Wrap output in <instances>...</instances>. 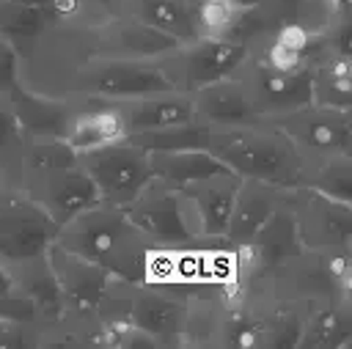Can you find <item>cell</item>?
I'll use <instances>...</instances> for the list:
<instances>
[{"label": "cell", "mask_w": 352, "mask_h": 349, "mask_svg": "<svg viewBox=\"0 0 352 349\" xmlns=\"http://www.w3.org/2000/svg\"><path fill=\"white\" fill-rule=\"evenodd\" d=\"M250 247L264 269H272V267L289 261L292 256H297L300 250H305L286 195H283L280 206L272 212V217L261 225V231L250 239Z\"/></svg>", "instance_id": "25"}, {"label": "cell", "mask_w": 352, "mask_h": 349, "mask_svg": "<svg viewBox=\"0 0 352 349\" xmlns=\"http://www.w3.org/2000/svg\"><path fill=\"white\" fill-rule=\"evenodd\" d=\"M19 184L47 212V217L58 228L63 223H69L74 214L99 203L94 181L80 168V162L66 165V168H55V170H44V173H30V176L19 179Z\"/></svg>", "instance_id": "12"}, {"label": "cell", "mask_w": 352, "mask_h": 349, "mask_svg": "<svg viewBox=\"0 0 352 349\" xmlns=\"http://www.w3.org/2000/svg\"><path fill=\"white\" fill-rule=\"evenodd\" d=\"M234 74L242 80V85L261 118L280 115L286 110H294V107H302L311 102L308 71L286 74V71H275L270 66H261V63L245 58Z\"/></svg>", "instance_id": "15"}, {"label": "cell", "mask_w": 352, "mask_h": 349, "mask_svg": "<svg viewBox=\"0 0 352 349\" xmlns=\"http://www.w3.org/2000/svg\"><path fill=\"white\" fill-rule=\"evenodd\" d=\"M192 115L201 124H206L209 129L261 121V115L256 113V107L236 74H228L217 82H209V85L192 91Z\"/></svg>", "instance_id": "16"}, {"label": "cell", "mask_w": 352, "mask_h": 349, "mask_svg": "<svg viewBox=\"0 0 352 349\" xmlns=\"http://www.w3.org/2000/svg\"><path fill=\"white\" fill-rule=\"evenodd\" d=\"M55 242L88 261H96L110 275L129 283H143V267L148 247L154 245L138 225H132L118 206L94 203L74 214L55 234Z\"/></svg>", "instance_id": "2"}, {"label": "cell", "mask_w": 352, "mask_h": 349, "mask_svg": "<svg viewBox=\"0 0 352 349\" xmlns=\"http://www.w3.org/2000/svg\"><path fill=\"white\" fill-rule=\"evenodd\" d=\"M302 187L322 192L327 198L352 203V154L308 157Z\"/></svg>", "instance_id": "28"}, {"label": "cell", "mask_w": 352, "mask_h": 349, "mask_svg": "<svg viewBox=\"0 0 352 349\" xmlns=\"http://www.w3.org/2000/svg\"><path fill=\"white\" fill-rule=\"evenodd\" d=\"M52 22L47 8L28 5L19 0H0V36L19 47V52L44 33V27Z\"/></svg>", "instance_id": "31"}, {"label": "cell", "mask_w": 352, "mask_h": 349, "mask_svg": "<svg viewBox=\"0 0 352 349\" xmlns=\"http://www.w3.org/2000/svg\"><path fill=\"white\" fill-rule=\"evenodd\" d=\"M286 22L302 27L311 38L330 36L333 30L352 22L349 3L344 0H283Z\"/></svg>", "instance_id": "27"}, {"label": "cell", "mask_w": 352, "mask_h": 349, "mask_svg": "<svg viewBox=\"0 0 352 349\" xmlns=\"http://www.w3.org/2000/svg\"><path fill=\"white\" fill-rule=\"evenodd\" d=\"M209 126L201 124L198 118L182 121V124H170V126H160V129H146V132H132L126 135V140L138 148H143L146 154L151 151H182V148H206L209 143Z\"/></svg>", "instance_id": "30"}, {"label": "cell", "mask_w": 352, "mask_h": 349, "mask_svg": "<svg viewBox=\"0 0 352 349\" xmlns=\"http://www.w3.org/2000/svg\"><path fill=\"white\" fill-rule=\"evenodd\" d=\"M77 162V151L63 137H22L14 179H25L30 173H44L55 168H66Z\"/></svg>", "instance_id": "29"}, {"label": "cell", "mask_w": 352, "mask_h": 349, "mask_svg": "<svg viewBox=\"0 0 352 349\" xmlns=\"http://www.w3.org/2000/svg\"><path fill=\"white\" fill-rule=\"evenodd\" d=\"M245 58H248L245 44H236L231 38L195 36L190 41H179V47L160 55L157 63L176 91L192 93L209 82L234 74Z\"/></svg>", "instance_id": "7"}, {"label": "cell", "mask_w": 352, "mask_h": 349, "mask_svg": "<svg viewBox=\"0 0 352 349\" xmlns=\"http://www.w3.org/2000/svg\"><path fill=\"white\" fill-rule=\"evenodd\" d=\"M0 319L8 322H22V324H41L38 308L30 297H25L19 289H8L0 294Z\"/></svg>", "instance_id": "33"}, {"label": "cell", "mask_w": 352, "mask_h": 349, "mask_svg": "<svg viewBox=\"0 0 352 349\" xmlns=\"http://www.w3.org/2000/svg\"><path fill=\"white\" fill-rule=\"evenodd\" d=\"M19 85V47L0 36V93H11Z\"/></svg>", "instance_id": "34"}, {"label": "cell", "mask_w": 352, "mask_h": 349, "mask_svg": "<svg viewBox=\"0 0 352 349\" xmlns=\"http://www.w3.org/2000/svg\"><path fill=\"white\" fill-rule=\"evenodd\" d=\"M6 269L11 275V286L19 289L25 297H30L36 302L38 316H41V324L55 322V319L63 316L60 289H58V280H55L52 267L47 261V253L44 256L25 258V261H16V264H8Z\"/></svg>", "instance_id": "23"}, {"label": "cell", "mask_w": 352, "mask_h": 349, "mask_svg": "<svg viewBox=\"0 0 352 349\" xmlns=\"http://www.w3.org/2000/svg\"><path fill=\"white\" fill-rule=\"evenodd\" d=\"M113 8L176 41L195 38L192 14H190L187 0H113Z\"/></svg>", "instance_id": "24"}, {"label": "cell", "mask_w": 352, "mask_h": 349, "mask_svg": "<svg viewBox=\"0 0 352 349\" xmlns=\"http://www.w3.org/2000/svg\"><path fill=\"white\" fill-rule=\"evenodd\" d=\"M148 168L154 179H162L173 187L198 181L204 176L228 170L220 159H214L206 148H182V151H151Z\"/></svg>", "instance_id": "26"}, {"label": "cell", "mask_w": 352, "mask_h": 349, "mask_svg": "<svg viewBox=\"0 0 352 349\" xmlns=\"http://www.w3.org/2000/svg\"><path fill=\"white\" fill-rule=\"evenodd\" d=\"M47 261H50L52 275L60 289L63 316H94L113 275L104 267H99L96 261H88V258L60 247L58 242H52L47 247Z\"/></svg>", "instance_id": "14"}, {"label": "cell", "mask_w": 352, "mask_h": 349, "mask_svg": "<svg viewBox=\"0 0 352 349\" xmlns=\"http://www.w3.org/2000/svg\"><path fill=\"white\" fill-rule=\"evenodd\" d=\"M283 195L286 190L278 184H270L261 179H239V190H236L223 236L231 245L250 242L261 231V225L272 217V212L280 206Z\"/></svg>", "instance_id": "17"}, {"label": "cell", "mask_w": 352, "mask_h": 349, "mask_svg": "<svg viewBox=\"0 0 352 349\" xmlns=\"http://www.w3.org/2000/svg\"><path fill=\"white\" fill-rule=\"evenodd\" d=\"M179 190L187 198L190 209L195 212L201 234H223L226 231V223H228V214H231V206H234V198L239 190L236 173L220 170V173L204 176L198 181L182 184Z\"/></svg>", "instance_id": "21"}, {"label": "cell", "mask_w": 352, "mask_h": 349, "mask_svg": "<svg viewBox=\"0 0 352 349\" xmlns=\"http://www.w3.org/2000/svg\"><path fill=\"white\" fill-rule=\"evenodd\" d=\"M58 225L25 192V187L0 170V264H16L44 256L55 242Z\"/></svg>", "instance_id": "6"}, {"label": "cell", "mask_w": 352, "mask_h": 349, "mask_svg": "<svg viewBox=\"0 0 352 349\" xmlns=\"http://www.w3.org/2000/svg\"><path fill=\"white\" fill-rule=\"evenodd\" d=\"M121 322L154 335L160 346H182L184 297L160 286L129 283L124 297Z\"/></svg>", "instance_id": "13"}, {"label": "cell", "mask_w": 352, "mask_h": 349, "mask_svg": "<svg viewBox=\"0 0 352 349\" xmlns=\"http://www.w3.org/2000/svg\"><path fill=\"white\" fill-rule=\"evenodd\" d=\"M124 214L132 225H138L154 242L182 245L201 234L198 217L190 209L182 190L162 179H154V176L135 195V201L129 206H124Z\"/></svg>", "instance_id": "9"}, {"label": "cell", "mask_w": 352, "mask_h": 349, "mask_svg": "<svg viewBox=\"0 0 352 349\" xmlns=\"http://www.w3.org/2000/svg\"><path fill=\"white\" fill-rule=\"evenodd\" d=\"M179 47L176 38L146 27L99 3L91 11L50 22L38 38L19 52V85L41 91L58 74L94 58H160Z\"/></svg>", "instance_id": "1"}, {"label": "cell", "mask_w": 352, "mask_h": 349, "mask_svg": "<svg viewBox=\"0 0 352 349\" xmlns=\"http://www.w3.org/2000/svg\"><path fill=\"white\" fill-rule=\"evenodd\" d=\"M113 104L124 121L126 135L195 118L192 115V93H187V91H154V93H143V96L113 99Z\"/></svg>", "instance_id": "18"}, {"label": "cell", "mask_w": 352, "mask_h": 349, "mask_svg": "<svg viewBox=\"0 0 352 349\" xmlns=\"http://www.w3.org/2000/svg\"><path fill=\"white\" fill-rule=\"evenodd\" d=\"M206 151L239 179H261L283 190L302 187L308 157L267 121L212 129Z\"/></svg>", "instance_id": "3"}, {"label": "cell", "mask_w": 352, "mask_h": 349, "mask_svg": "<svg viewBox=\"0 0 352 349\" xmlns=\"http://www.w3.org/2000/svg\"><path fill=\"white\" fill-rule=\"evenodd\" d=\"M8 102L14 107L16 124L25 137H63L66 135L74 99L50 96V93H38L25 85H16L8 93Z\"/></svg>", "instance_id": "20"}, {"label": "cell", "mask_w": 352, "mask_h": 349, "mask_svg": "<svg viewBox=\"0 0 352 349\" xmlns=\"http://www.w3.org/2000/svg\"><path fill=\"white\" fill-rule=\"evenodd\" d=\"M154 91H176L157 58H94L58 74L38 93L69 99H129Z\"/></svg>", "instance_id": "4"}, {"label": "cell", "mask_w": 352, "mask_h": 349, "mask_svg": "<svg viewBox=\"0 0 352 349\" xmlns=\"http://www.w3.org/2000/svg\"><path fill=\"white\" fill-rule=\"evenodd\" d=\"M124 137H126V129L113 99H91V96L74 99V110H72L63 140L77 154L124 140Z\"/></svg>", "instance_id": "19"}, {"label": "cell", "mask_w": 352, "mask_h": 349, "mask_svg": "<svg viewBox=\"0 0 352 349\" xmlns=\"http://www.w3.org/2000/svg\"><path fill=\"white\" fill-rule=\"evenodd\" d=\"M278 297L297 302H324L352 297V245L300 250L289 261L272 267Z\"/></svg>", "instance_id": "5"}, {"label": "cell", "mask_w": 352, "mask_h": 349, "mask_svg": "<svg viewBox=\"0 0 352 349\" xmlns=\"http://www.w3.org/2000/svg\"><path fill=\"white\" fill-rule=\"evenodd\" d=\"M352 346V297L324 300L308 308L294 349H349Z\"/></svg>", "instance_id": "22"}, {"label": "cell", "mask_w": 352, "mask_h": 349, "mask_svg": "<svg viewBox=\"0 0 352 349\" xmlns=\"http://www.w3.org/2000/svg\"><path fill=\"white\" fill-rule=\"evenodd\" d=\"M286 201L294 214L302 247L324 250L352 245V203L327 198L308 187L286 190Z\"/></svg>", "instance_id": "11"}, {"label": "cell", "mask_w": 352, "mask_h": 349, "mask_svg": "<svg viewBox=\"0 0 352 349\" xmlns=\"http://www.w3.org/2000/svg\"><path fill=\"white\" fill-rule=\"evenodd\" d=\"M261 121L280 129L305 157L352 154V110L308 102L302 107H294Z\"/></svg>", "instance_id": "10"}, {"label": "cell", "mask_w": 352, "mask_h": 349, "mask_svg": "<svg viewBox=\"0 0 352 349\" xmlns=\"http://www.w3.org/2000/svg\"><path fill=\"white\" fill-rule=\"evenodd\" d=\"M77 162L94 181L99 201L107 206H118V209L129 206L135 195L146 187V181L151 179L148 154L132 146L126 137L91 148V151H80Z\"/></svg>", "instance_id": "8"}, {"label": "cell", "mask_w": 352, "mask_h": 349, "mask_svg": "<svg viewBox=\"0 0 352 349\" xmlns=\"http://www.w3.org/2000/svg\"><path fill=\"white\" fill-rule=\"evenodd\" d=\"M8 289H11V275H8V269L0 264V294L8 291Z\"/></svg>", "instance_id": "35"}, {"label": "cell", "mask_w": 352, "mask_h": 349, "mask_svg": "<svg viewBox=\"0 0 352 349\" xmlns=\"http://www.w3.org/2000/svg\"><path fill=\"white\" fill-rule=\"evenodd\" d=\"M344 3H349V0H344Z\"/></svg>", "instance_id": "36"}, {"label": "cell", "mask_w": 352, "mask_h": 349, "mask_svg": "<svg viewBox=\"0 0 352 349\" xmlns=\"http://www.w3.org/2000/svg\"><path fill=\"white\" fill-rule=\"evenodd\" d=\"M22 129L16 124L14 107L8 102V93H0V170H6L8 176H14V165H16V154L22 146Z\"/></svg>", "instance_id": "32"}]
</instances>
